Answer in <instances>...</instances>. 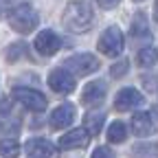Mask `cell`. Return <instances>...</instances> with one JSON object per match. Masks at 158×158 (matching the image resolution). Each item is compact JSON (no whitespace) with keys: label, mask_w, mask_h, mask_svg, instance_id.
Masks as SVG:
<instances>
[{"label":"cell","mask_w":158,"mask_h":158,"mask_svg":"<svg viewBox=\"0 0 158 158\" xmlns=\"http://www.w3.org/2000/svg\"><path fill=\"white\" fill-rule=\"evenodd\" d=\"M62 22L70 33H86L94 22V11L88 0H73L62 13Z\"/></svg>","instance_id":"cell-1"},{"label":"cell","mask_w":158,"mask_h":158,"mask_svg":"<svg viewBox=\"0 0 158 158\" xmlns=\"http://www.w3.org/2000/svg\"><path fill=\"white\" fill-rule=\"evenodd\" d=\"M37 22H40V15L31 5H18L15 9L9 11V24L15 33L27 35V33L35 31Z\"/></svg>","instance_id":"cell-2"},{"label":"cell","mask_w":158,"mask_h":158,"mask_svg":"<svg viewBox=\"0 0 158 158\" xmlns=\"http://www.w3.org/2000/svg\"><path fill=\"white\" fill-rule=\"evenodd\" d=\"M64 66L68 68V73L77 75V77H86V75H92L101 68V62L99 57H94L92 53H77L73 57H68Z\"/></svg>","instance_id":"cell-3"},{"label":"cell","mask_w":158,"mask_h":158,"mask_svg":"<svg viewBox=\"0 0 158 158\" xmlns=\"http://www.w3.org/2000/svg\"><path fill=\"white\" fill-rule=\"evenodd\" d=\"M123 46H125V37H123V33H121V29H118V27H108V29L101 33L99 44H97L99 53H103V55H108V57L121 55V53H123Z\"/></svg>","instance_id":"cell-4"},{"label":"cell","mask_w":158,"mask_h":158,"mask_svg":"<svg viewBox=\"0 0 158 158\" xmlns=\"http://www.w3.org/2000/svg\"><path fill=\"white\" fill-rule=\"evenodd\" d=\"M13 99L18 103H22L27 110H33V112H44L48 106L46 97L33 88H13Z\"/></svg>","instance_id":"cell-5"},{"label":"cell","mask_w":158,"mask_h":158,"mask_svg":"<svg viewBox=\"0 0 158 158\" xmlns=\"http://www.w3.org/2000/svg\"><path fill=\"white\" fill-rule=\"evenodd\" d=\"M29 158H59V149L46 138H31L24 145Z\"/></svg>","instance_id":"cell-6"},{"label":"cell","mask_w":158,"mask_h":158,"mask_svg":"<svg viewBox=\"0 0 158 158\" xmlns=\"http://www.w3.org/2000/svg\"><path fill=\"white\" fill-rule=\"evenodd\" d=\"M48 86L57 94H70L75 90V75L64 70V68H55L48 75Z\"/></svg>","instance_id":"cell-7"},{"label":"cell","mask_w":158,"mask_h":158,"mask_svg":"<svg viewBox=\"0 0 158 158\" xmlns=\"http://www.w3.org/2000/svg\"><path fill=\"white\" fill-rule=\"evenodd\" d=\"M145 103V97L138 92L136 88H123L118 90V94L114 97V108L118 112H127V110H134L138 106Z\"/></svg>","instance_id":"cell-8"},{"label":"cell","mask_w":158,"mask_h":158,"mask_svg":"<svg viewBox=\"0 0 158 158\" xmlns=\"http://www.w3.org/2000/svg\"><path fill=\"white\" fill-rule=\"evenodd\" d=\"M59 46H62V37H59L55 31H40L37 33V37H35V48H37V53H42V55H46V57H51V55H55L57 51H59Z\"/></svg>","instance_id":"cell-9"},{"label":"cell","mask_w":158,"mask_h":158,"mask_svg":"<svg viewBox=\"0 0 158 158\" xmlns=\"http://www.w3.org/2000/svg\"><path fill=\"white\" fill-rule=\"evenodd\" d=\"M130 35H132V44L138 46L141 42H149L152 40V31H149V24H147V15L145 13H134L132 18V27H130Z\"/></svg>","instance_id":"cell-10"},{"label":"cell","mask_w":158,"mask_h":158,"mask_svg":"<svg viewBox=\"0 0 158 158\" xmlns=\"http://www.w3.org/2000/svg\"><path fill=\"white\" fill-rule=\"evenodd\" d=\"M88 141H90V134L84 127H75L59 138V147L62 149H84L88 145Z\"/></svg>","instance_id":"cell-11"},{"label":"cell","mask_w":158,"mask_h":158,"mask_svg":"<svg viewBox=\"0 0 158 158\" xmlns=\"http://www.w3.org/2000/svg\"><path fill=\"white\" fill-rule=\"evenodd\" d=\"M103 99H106V84L103 81H90L81 92V103L88 106V108L101 106Z\"/></svg>","instance_id":"cell-12"},{"label":"cell","mask_w":158,"mask_h":158,"mask_svg":"<svg viewBox=\"0 0 158 158\" xmlns=\"http://www.w3.org/2000/svg\"><path fill=\"white\" fill-rule=\"evenodd\" d=\"M75 121V106L73 103H62L57 106L55 112L51 114V127L53 130H64Z\"/></svg>","instance_id":"cell-13"},{"label":"cell","mask_w":158,"mask_h":158,"mask_svg":"<svg viewBox=\"0 0 158 158\" xmlns=\"http://www.w3.org/2000/svg\"><path fill=\"white\" fill-rule=\"evenodd\" d=\"M154 130H156V127H154V118H152L149 112H136V114L132 116V132H134L136 136H141V138L152 136Z\"/></svg>","instance_id":"cell-14"},{"label":"cell","mask_w":158,"mask_h":158,"mask_svg":"<svg viewBox=\"0 0 158 158\" xmlns=\"http://www.w3.org/2000/svg\"><path fill=\"white\" fill-rule=\"evenodd\" d=\"M103 121H106V116H103L101 112H88V114L84 116V130H86L88 134L97 136L99 132H101V127H103Z\"/></svg>","instance_id":"cell-15"},{"label":"cell","mask_w":158,"mask_h":158,"mask_svg":"<svg viewBox=\"0 0 158 158\" xmlns=\"http://www.w3.org/2000/svg\"><path fill=\"white\" fill-rule=\"evenodd\" d=\"M136 62H138L141 68H152L158 62V51L152 48V46H143L141 51H138V55H136Z\"/></svg>","instance_id":"cell-16"},{"label":"cell","mask_w":158,"mask_h":158,"mask_svg":"<svg viewBox=\"0 0 158 158\" xmlns=\"http://www.w3.org/2000/svg\"><path fill=\"white\" fill-rule=\"evenodd\" d=\"M127 136V127L123 121H112L108 127V141L110 143H123Z\"/></svg>","instance_id":"cell-17"},{"label":"cell","mask_w":158,"mask_h":158,"mask_svg":"<svg viewBox=\"0 0 158 158\" xmlns=\"http://www.w3.org/2000/svg\"><path fill=\"white\" fill-rule=\"evenodd\" d=\"M134 158H158V145L156 143H138L132 149Z\"/></svg>","instance_id":"cell-18"},{"label":"cell","mask_w":158,"mask_h":158,"mask_svg":"<svg viewBox=\"0 0 158 158\" xmlns=\"http://www.w3.org/2000/svg\"><path fill=\"white\" fill-rule=\"evenodd\" d=\"M0 156L2 158H18L20 156V143L13 138H2L0 141Z\"/></svg>","instance_id":"cell-19"},{"label":"cell","mask_w":158,"mask_h":158,"mask_svg":"<svg viewBox=\"0 0 158 158\" xmlns=\"http://www.w3.org/2000/svg\"><path fill=\"white\" fill-rule=\"evenodd\" d=\"M24 53H27V44L24 42H15L5 51V57H7V62H18L20 57H24Z\"/></svg>","instance_id":"cell-20"},{"label":"cell","mask_w":158,"mask_h":158,"mask_svg":"<svg viewBox=\"0 0 158 158\" xmlns=\"http://www.w3.org/2000/svg\"><path fill=\"white\" fill-rule=\"evenodd\" d=\"M127 68H130V64H127V59H123V62H118V64H114L112 68H110V75L114 77V79H121L125 73H127Z\"/></svg>","instance_id":"cell-21"},{"label":"cell","mask_w":158,"mask_h":158,"mask_svg":"<svg viewBox=\"0 0 158 158\" xmlns=\"http://www.w3.org/2000/svg\"><path fill=\"white\" fill-rule=\"evenodd\" d=\"M92 158H114V156H112V152L108 147H97L92 152Z\"/></svg>","instance_id":"cell-22"},{"label":"cell","mask_w":158,"mask_h":158,"mask_svg":"<svg viewBox=\"0 0 158 158\" xmlns=\"http://www.w3.org/2000/svg\"><path fill=\"white\" fill-rule=\"evenodd\" d=\"M94 2L101 7V9H114L118 2H121V0H94Z\"/></svg>","instance_id":"cell-23"},{"label":"cell","mask_w":158,"mask_h":158,"mask_svg":"<svg viewBox=\"0 0 158 158\" xmlns=\"http://www.w3.org/2000/svg\"><path fill=\"white\" fill-rule=\"evenodd\" d=\"M154 18H156V22H158V0H156V5H154Z\"/></svg>","instance_id":"cell-24"},{"label":"cell","mask_w":158,"mask_h":158,"mask_svg":"<svg viewBox=\"0 0 158 158\" xmlns=\"http://www.w3.org/2000/svg\"><path fill=\"white\" fill-rule=\"evenodd\" d=\"M136 2H141V0H136Z\"/></svg>","instance_id":"cell-25"}]
</instances>
